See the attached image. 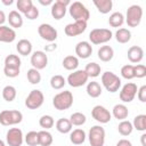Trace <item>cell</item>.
<instances>
[{"label": "cell", "instance_id": "obj_39", "mask_svg": "<svg viewBox=\"0 0 146 146\" xmlns=\"http://www.w3.org/2000/svg\"><path fill=\"white\" fill-rule=\"evenodd\" d=\"M26 78H27V80H29V82L31 84H39L41 82V74H40V72L38 70L33 68V67L27 71Z\"/></svg>", "mask_w": 146, "mask_h": 146}, {"label": "cell", "instance_id": "obj_47", "mask_svg": "<svg viewBox=\"0 0 146 146\" xmlns=\"http://www.w3.org/2000/svg\"><path fill=\"white\" fill-rule=\"evenodd\" d=\"M137 97L141 103L146 102V86H141L138 90H137Z\"/></svg>", "mask_w": 146, "mask_h": 146}, {"label": "cell", "instance_id": "obj_40", "mask_svg": "<svg viewBox=\"0 0 146 146\" xmlns=\"http://www.w3.org/2000/svg\"><path fill=\"white\" fill-rule=\"evenodd\" d=\"M39 124L40 127L43 129V130H49L50 128L54 127L55 124V121H54V117L51 115H42L40 119H39Z\"/></svg>", "mask_w": 146, "mask_h": 146}, {"label": "cell", "instance_id": "obj_11", "mask_svg": "<svg viewBox=\"0 0 146 146\" xmlns=\"http://www.w3.org/2000/svg\"><path fill=\"white\" fill-rule=\"evenodd\" d=\"M70 5H71L70 0H56L51 5V9H50L51 16L57 21L62 19L66 14L67 6H70Z\"/></svg>", "mask_w": 146, "mask_h": 146}, {"label": "cell", "instance_id": "obj_10", "mask_svg": "<svg viewBox=\"0 0 146 146\" xmlns=\"http://www.w3.org/2000/svg\"><path fill=\"white\" fill-rule=\"evenodd\" d=\"M38 33L41 36V39H43L48 42H54L58 36L57 30L51 24H48V23L40 24L38 27Z\"/></svg>", "mask_w": 146, "mask_h": 146}, {"label": "cell", "instance_id": "obj_51", "mask_svg": "<svg viewBox=\"0 0 146 146\" xmlns=\"http://www.w3.org/2000/svg\"><path fill=\"white\" fill-rule=\"evenodd\" d=\"M140 143H141V146H146V133H143L140 136Z\"/></svg>", "mask_w": 146, "mask_h": 146}, {"label": "cell", "instance_id": "obj_44", "mask_svg": "<svg viewBox=\"0 0 146 146\" xmlns=\"http://www.w3.org/2000/svg\"><path fill=\"white\" fill-rule=\"evenodd\" d=\"M133 74H135V78H138V79L145 78L146 76V66L144 64L133 65Z\"/></svg>", "mask_w": 146, "mask_h": 146}, {"label": "cell", "instance_id": "obj_43", "mask_svg": "<svg viewBox=\"0 0 146 146\" xmlns=\"http://www.w3.org/2000/svg\"><path fill=\"white\" fill-rule=\"evenodd\" d=\"M121 76L125 80H131L135 78V74H133V65L131 64H127L124 66H122L121 68Z\"/></svg>", "mask_w": 146, "mask_h": 146}, {"label": "cell", "instance_id": "obj_31", "mask_svg": "<svg viewBox=\"0 0 146 146\" xmlns=\"http://www.w3.org/2000/svg\"><path fill=\"white\" fill-rule=\"evenodd\" d=\"M72 124L70 122L68 119H65V117H62L59 119L57 122H56V129L58 132L60 133H68L72 131Z\"/></svg>", "mask_w": 146, "mask_h": 146}, {"label": "cell", "instance_id": "obj_4", "mask_svg": "<svg viewBox=\"0 0 146 146\" xmlns=\"http://www.w3.org/2000/svg\"><path fill=\"white\" fill-rule=\"evenodd\" d=\"M102 83L104 88L112 94L119 91L121 88V79L111 71H106L102 74Z\"/></svg>", "mask_w": 146, "mask_h": 146}, {"label": "cell", "instance_id": "obj_7", "mask_svg": "<svg viewBox=\"0 0 146 146\" xmlns=\"http://www.w3.org/2000/svg\"><path fill=\"white\" fill-rule=\"evenodd\" d=\"M105 136V129L102 125H94L89 130L88 139L91 146H104Z\"/></svg>", "mask_w": 146, "mask_h": 146}, {"label": "cell", "instance_id": "obj_12", "mask_svg": "<svg viewBox=\"0 0 146 146\" xmlns=\"http://www.w3.org/2000/svg\"><path fill=\"white\" fill-rule=\"evenodd\" d=\"M137 84L133 82L125 83L120 90V99L123 103H131L137 95Z\"/></svg>", "mask_w": 146, "mask_h": 146}, {"label": "cell", "instance_id": "obj_14", "mask_svg": "<svg viewBox=\"0 0 146 146\" xmlns=\"http://www.w3.org/2000/svg\"><path fill=\"white\" fill-rule=\"evenodd\" d=\"M6 141L9 146H22L24 141L23 131L19 128H10L6 133Z\"/></svg>", "mask_w": 146, "mask_h": 146}, {"label": "cell", "instance_id": "obj_17", "mask_svg": "<svg viewBox=\"0 0 146 146\" xmlns=\"http://www.w3.org/2000/svg\"><path fill=\"white\" fill-rule=\"evenodd\" d=\"M92 54V46L88 41H80L75 46V55L78 58L87 59Z\"/></svg>", "mask_w": 146, "mask_h": 146}, {"label": "cell", "instance_id": "obj_42", "mask_svg": "<svg viewBox=\"0 0 146 146\" xmlns=\"http://www.w3.org/2000/svg\"><path fill=\"white\" fill-rule=\"evenodd\" d=\"M16 6H17V9H18L19 14L21 13L25 14L33 7V2H32V0H18Z\"/></svg>", "mask_w": 146, "mask_h": 146}, {"label": "cell", "instance_id": "obj_29", "mask_svg": "<svg viewBox=\"0 0 146 146\" xmlns=\"http://www.w3.org/2000/svg\"><path fill=\"white\" fill-rule=\"evenodd\" d=\"M124 23V16L122 13L120 11H115L113 14L110 15V18H108V24L110 26L112 27H121Z\"/></svg>", "mask_w": 146, "mask_h": 146}, {"label": "cell", "instance_id": "obj_28", "mask_svg": "<svg viewBox=\"0 0 146 146\" xmlns=\"http://www.w3.org/2000/svg\"><path fill=\"white\" fill-rule=\"evenodd\" d=\"M115 40L119 43H128L131 40V32L125 27H121L115 32Z\"/></svg>", "mask_w": 146, "mask_h": 146}, {"label": "cell", "instance_id": "obj_36", "mask_svg": "<svg viewBox=\"0 0 146 146\" xmlns=\"http://www.w3.org/2000/svg\"><path fill=\"white\" fill-rule=\"evenodd\" d=\"M17 96V91H16V88L14 86H6L3 89H2V98L6 100V102H13Z\"/></svg>", "mask_w": 146, "mask_h": 146}, {"label": "cell", "instance_id": "obj_1", "mask_svg": "<svg viewBox=\"0 0 146 146\" xmlns=\"http://www.w3.org/2000/svg\"><path fill=\"white\" fill-rule=\"evenodd\" d=\"M68 13L71 17L74 19V22H88V19L90 18L89 9L80 1L71 2V5L68 6Z\"/></svg>", "mask_w": 146, "mask_h": 146}, {"label": "cell", "instance_id": "obj_30", "mask_svg": "<svg viewBox=\"0 0 146 146\" xmlns=\"http://www.w3.org/2000/svg\"><path fill=\"white\" fill-rule=\"evenodd\" d=\"M84 72L87 73V75L89 78H97L100 75V72H102V67L99 64L95 63V62H91V63H88L86 65V68H84Z\"/></svg>", "mask_w": 146, "mask_h": 146}, {"label": "cell", "instance_id": "obj_53", "mask_svg": "<svg viewBox=\"0 0 146 146\" xmlns=\"http://www.w3.org/2000/svg\"><path fill=\"white\" fill-rule=\"evenodd\" d=\"M1 2H2L3 5H6V6H10V5H11L14 1H13V0H9V1H7V0H2Z\"/></svg>", "mask_w": 146, "mask_h": 146}, {"label": "cell", "instance_id": "obj_46", "mask_svg": "<svg viewBox=\"0 0 146 146\" xmlns=\"http://www.w3.org/2000/svg\"><path fill=\"white\" fill-rule=\"evenodd\" d=\"M19 68H11V67H3V73L7 78H16L19 75Z\"/></svg>", "mask_w": 146, "mask_h": 146}, {"label": "cell", "instance_id": "obj_5", "mask_svg": "<svg viewBox=\"0 0 146 146\" xmlns=\"http://www.w3.org/2000/svg\"><path fill=\"white\" fill-rule=\"evenodd\" d=\"M23 120L22 112L17 110H3L0 112V124L9 127L21 123Z\"/></svg>", "mask_w": 146, "mask_h": 146}, {"label": "cell", "instance_id": "obj_45", "mask_svg": "<svg viewBox=\"0 0 146 146\" xmlns=\"http://www.w3.org/2000/svg\"><path fill=\"white\" fill-rule=\"evenodd\" d=\"M24 15H25V17H26L27 19H30V21L36 19V18H38V16H39V9L33 5V7H32L27 13H25Z\"/></svg>", "mask_w": 146, "mask_h": 146}, {"label": "cell", "instance_id": "obj_8", "mask_svg": "<svg viewBox=\"0 0 146 146\" xmlns=\"http://www.w3.org/2000/svg\"><path fill=\"white\" fill-rule=\"evenodd\" d=\"M43 102H44V96L42 91L39 89H33L25 99V106L30 110H36L42 106Z\"/></svg>", "mask_w": 146, "mask_h": 146}, {"label": "cell", "instance_id": "obj_13", "mask_svg": "<svg viewBox=\"0 0 146 146\" xmlns=\"http://www.w3.org/2000/svg\"><path fill=\"white\" fill-rule=\"evenodd\" d=\"M91 116L97 122L103 123V124L108 123L111 121V119H112V114L110 113V111L106 107L102 106V105L94 106V108L91 110Z\"/></svg>", "mask_w": 146, "mask_h": 146}, {"label": "cell", "instance_id": "obj_9", "mask_svg": "<svg viewBox=\"0 0 146 146\" xmlns=\"http://www.w3.org/2000/svg\"><path fill=\"white\" fill-rule=\"evenodd\" d=\"M88 79L89 76L87 75L84 70H75L72 73H70L66 82L73 88H79V87L84 86L88 82Z\"/></svg>", "mask_w": 146, "mask_h": 146}, {"label": "cell", "instance_id": "obj_18", "mask_svg": "<svg viewBox=\"0 0 146 146\" xmlns=\"http://www.w3.org/2000/svg\"><path fill=\"white\" fill-rule=\"evenodd\" d=\"M15 39H16V32L14 29L6 25L0 26V42L10 43L15 41Z\"/></svg>", "mask_w": 146, "mask_h": 146}, {"label": "cell", "instance_id": "obj_50", "mask_svg": "<svg viewBox=\"0 0 146 146\" xmlns=\"http://www.w3.org/2000/svg\"><path fill=\"white\" fill-rule=\"evenodd\" d=\"M7 17H6V14L3 13V10H0V26L3 25V23L6 22Z\"/></svg>", "mask_w": 146, "mask_h": 146}, {"label": "cell", "instance_id": "obj_22", "mask_svg": "<svg viewBox=\"0 0 146 146\" xmlns=\"http://www.w3.org/2000/svg\"><path fill=\"white\" fill-rule=\"evenodd\" d=\"M112 115L120 120V121H123L128 117L129 115V111H128V107L124 105V104H116L113 106L112 108Z\"/></svg>", "mask_w": 146, "mask_h": 146}, {"label": "cell", "instance_id": "obj_35", "mask_svg": "<svg viewBox=\"0 0 146 146\" xmlns=\"http://www.w3.org/2000/svg\"><path fill=\"white\" fill-rule=\"evenodd\" d=\"M5 67L19 68L21 67V58L17 55L10 54L5 58Z\"/></svg>", "mask_w": 146, "mask_h": 146}, {"label": "cell", "instance_id": "obj_49", "mask_svg": "<svg viewBox=\"0 0 146 146\" xmlns=\"http://www.w3.org/2000/svg\"><path fill=\"white\" fill-rule=\"evenodd\" d=\"M56 48H57V44L51 42L50 44H48V46H46V47H44V50H46L44 52H47V51H54Z\"/></svg>", "mask_w": 146, "mask_h": 146}, {"label": "cell", "instance_id": "obj_33", "mask_svg": "<svg viewBox=\"0 0 146 146\" xmlns=\"http://www.w3.org/2000/svg\"><path fill=\"white\" fill-rule=\"evenodd\" d=\"M131 123H132L133 129L144 132L146 130V115L145 114H139V115L135 116V119Z\"/></svg>", "mask_w": 146, "mask_h": 146}, {"label": "cell", "instance_id": "obj_26", "mask_svg": "<svg viewBox=\"0 0 146 146\" xmlns=\"http://www.w3.org/2000/svg\"><path fill=\"white\" fill-rule=\"evenodd\" d=\"M87 94L89 97L91 98H97L102 95V86L97 82V81H91L87 84V89H86Z\"/></svg>", "mask_w": 146, "mask_h": 146}, {"label": "cell", "instance_id": "obj_20", "mask_svg": "<svg viewBox=\"0 0 146 146\" xmlns=\"http://www.w3.org/2000/svg\"><path fill=\"white\" fill-rule=\"evenodd\" d=\"M7 21L11 29H19L23 26V17L17 10H11L8 14Z\"/></svg>", "mask_w": 146, "mask_h": 146}, {"label": "cell", "instance_id": "obj_27", "mask_svg": "<svg viewBox=\"0 0 146 146\" xmlns=\"http://www.w3.org/2000/svg\"><path fill=\"white\" fill-rule=\"evenodd\" d=\"M94 5L100 14H108L112 10L113 1L112 0H94Z\"/></svg>", "mask_w": 146, "mask_h": 146}, {"label": "cell", "instance_id": "obj_2", "mask_svg": "<svg viewBox=\"0 0 146 146\" xmlns=\"http://www.w3.org/2000/svg\"><path fill=\"white\" fill-rule=\"evenodd\" d=\"M52 105L57 111L68 110L73 105V94L68 90L58 92L52 98Z\"/></svg>", "mask_w": 146, "mask_h": 146}, {"label": "cell", "instance_id": "obj_19", "mask_svg": "<svg viewBox=\"0 0 146 146\" xmlns=\"http://www.w3.org/2000/svg\"><path fill=\"white\" fill-rule=\"evenodd\" d=\"M127 55H128V59L131 63H139L144 58V50L139 46H131L128 49Z\"/></svg>", "mask_w": 146, "mask_h": 146}, {"label": "cell", "instance_id": "obj_38", "mask_svg": "<svg viewBox=\"0 0 146 146\" xmlns=\"http://www.w3.org/2000/svg\"><path fill=\"white\" fill-rule=\"evenodd\" d=\"M66 84V80L63 75H59V74H56V75H52L51 79H50V87L55 90H59L62 89L64 86Z\"/></svg>", "mask_w": 146, "mask_h": 146}, {"label": "cell", "instance_id": "obj_34", "mask_svg": "<svg viewBox=\"0 0 146 146\" xmlns=\"http://www.w3.org/2000/svg\"><path fill=\"white\" fill-rule=\"evenodd\" d=\"M132 130H133L132 123H131L130 121H128V120L121 121V122L119 123V125H117V131H119V133L122 135V136H124V137L131 135Z\"/></svg>", "mask_w": 146, "mask_h": 146}, {"label": "cell", "instance_id": "obj_37", "mask_svg": "<svg viewBox=\"0 0 146 146\" xmlns=\"http://www.w3.org/2000/svg\"><path fill=\"white\" fill-rule=\"evenodd\" d=\"M68 120H70V122H71L72 125L80 127V125H83V124L86 123L87 117H86V115H84L83 113H81V112H75V113L71 114V116H70Z\"/></svg>", "mask_w": 146, "mask_h": 146}, {"label": "cell", "instance_id": "obj_41", "mask_svg": "<svg viewBox=\"0 0 146 146\" xmlns=\"http://www.w3.org/2000/svg\"><path fill=\"white\" fill-rule=\"evenodd\" d=\"M24 140L29 146H38L39 145V136L36 131H30L24 136Z\"/></svg>", "mask_w": 146, "mask_h": 146}, {"label": "cell", "instance_id": "obj_54", "mask_svg": "<svg viewBox=\"0 0 146 146\" xmlns=\"http://www.w3.org/2000/svg\"><path fill=\"white\" fill-rule=\"evenodd\" d=\"M0 146H6L5 141H3V140H1V139H0Z\"/></svg>", "mask_w": 146, "mask_h": 146}, {"label": "cell", "instance_id": "obj_32", "mask_svg": "<svg viewBox=\"0 0 146 146\" xmlns=\"http://www.w3.org/2000/svg\"><path fill=\"white\" fill-rule=\"evenodd\" d=\"M38 136H39V145L40 146H50L54 141L52 135L48 130L38 131Z\"/></svg>", "mask_w": 146, "mask_h": 146}, {"label": "cell", "instance_id": "obj_23", "mask_svg": "<svg viewBox=\"0 0 146 146\" xmlns=\"http://www.w3.org/2000/svg\"><path fill=\"white\" fill-rule=\"evenodd\" d=\"M86 138H87V135L82 129H74L73 131L70 132V140L74 145H78V146L82 145L86 141Z\"/></svg>", "mask_w": 146, "mask_h": 146}, {"label": "cell", "instance_id": "obj_21", "mask_svg": "<svg viewBox=\"0 0 146 146\" xmlns=\"http://www.w3.org/2000/svg\"><path fill=\"white\" fill-rule=\"evenodd\" d=\"M97 56L102 62H111L114 57V50L111 46H102L98 51H97Z\"/></svg>", "mask_w": 146, "mask_h": 146}, {"label": "cell", "instance_id": "obj_48", "mask_svg": "<svg viewBox=\"0 0 146 146\" xmlns=\"http://www.w3.org/2000/svg\"><path fill=\"white\" fill-rule=\"evenodd\" d=\"M115 146H132V144H131V141L130 140H128V139H120L117 143H116V145Z\"/></svg>", "mask_w": 146, "mask_h": 146}, {"label": "cell", "instance_id": "obj_25", "mask_svg": "<svg viewBox=\"0 0 146 146\" xmlns=\"http://www.w3.org/2000/svg\"><path fill=\"white\" fill-rule=\"evenodd\" d=\"M62 65L67 71H75L79 66V58L76 56L68 55V56L64 57V59L62 62Z\"/></svg>", "mask_w": 146, "mask_h": 146}, {"label": "cell", "instance_id": "obj_16", "mask_svg": "<svg viewBox=\"0 0 146 146\" xmlns=\"http://www.w3.org/2000/svg\"><path fill=\"white\" fill-rule=\"evenodd\" d=\"M86 30H87V22L78 21V22L67 24L64 29V32L67 36H76L82 34Z\"/></svg>", "mask_w": 146, "mask_h": 146}, {"label": "cell", "instance_id": "obj_15", "mask_svg": "<svg viewBox=\"0 0 146 146\" xmlns=\"http://www.w3.org/2000/svg\"><path fill=\"white\" fill-rule=\"evenodd\" d=\"M31 65L33 66V68L40 71L46 68V66L48 65V56L44 51L42 50H36L31 55Z\"/></svg>", "mask_w": 146, "mask_h": 146}, {"label": "cell", "instance_id": "obj_24", "mask_svg": "<svg viewBox=\"0 0 146 146\" xmlns=\"http://www.w3.org/2000/svg\"><path fill=\"white\" fill-rule=\"evenodd\" d=\"M16 50L22 56H27L32 52V43L27 39H21L16 44Z\"/></svg>", "mask_w": 146, "mask_h": 146}, {"label": "cell", "instance_id": "obj_52", "mask_svg": "<svg viewBox=\"0 0 146 146\" xmlns=\"http://www.w3.org/2000/svg\"><path fill=\"white\" fill-rule=\"evenodd\" d=\"M39 2L42 5V6H48V5H52V0H47V1H43V0H39Z\"/></svg>", "mask_w": 146, "mask_h": 146}, {"label": "cell", "instance_id": "obj_6", "mask_svg": "<svg viewBox=\"0 0 146 146\" xmlns=\"http://www.w3.org/2000/svg\"><path fill=\"white\" fill-rule=\"evenodd\" d=\"M112 38H113V33L110 29H94L89 33V40L92 44L106 43Z\"/></svg>", "mask_w": 146, "mask_h": 146}, {"label": "cell", "instance_id": "obj_3", "mask_svg": "<svg viewBox=\"0 0 146 146\" xmlns=\"http://www.w3.org/2000/svg\"><path fill=\"white\" fill-rule=\"evenodd\" d=\"M143 18V8L139 5H131L127 9V14L124 17V22L129 27H137Z\"/></svg>", "mask_w": 146, "mask_h": 146}]
</instances>
